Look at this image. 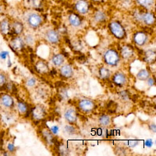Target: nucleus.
Returning <instances> with one entry per match:
<instances>
[{"mask_svg":"<svg viewBox=\"0 0 156 156\" xmlns=\"http://www.w3.org/2000/svg\"><path fill=\"white\" fill-rule=\"evenodd\" d=\"M109 27L112 34L117 38L122 39L126 36L125 29L120 23L117 22V21H112V22L110 23Z\"/></svg>","mask_w":156,"mask_h":156,"instance_id":"f257e3e1","label":"nucleus"},{"mask_svg":"<svg viewBox=\"0 0 156 156\" xmlns=\"http://www.w3.org/2000/svg\"><path fill=\"white\" fill-rule=\"evenodd\" d=\"M105 61L110 66H115L119 61V56L117 52L114 49H109L106 52L104 55Z\"/></svg>","mask_w":156,"mask_h":156,"instance_id":"f03ea898","label":"nucleus"},{"mask_svg":"<svg viewBox=\"0 0 156 156\" xmlns=\"http://www.w3.org/2000/svg\"><path fill=\"white\" fill-rule=\"evenodd\" d=\"M28 22L31 28H36L41 25V24L42 23V19H41V17L40 16L37 15V14L33 13V14H31L28 17Z\"/></svg>","mask_w":156,"mask_h":156,"instance_id":"7ed1b4c3","label":"nucleus"},{"mask_svg":"<svg viewBox=\"0 0 156 156\" xmlns=\"http://www.w3.org/2000/svg\"><path fill=\"white\" fill-rule=\"evenodd\" d=\"M94 106H95V105H94L93 102L88 100V99H83L79 103V107L82 111L84 112L91 111L94 109Z\"/></svg>","mask_w":156,"mask_h":156,"instance_id":"20e7f679","label":"nucleus"},{"mask_svg":"<svg viewBox=\"0 0 156 156\" xmlns=\"http://www.w3.org/2000/svg\"><path fill=\"white\" fill-rule=\"evenodd\" d=\"M134 42L138 45H144L148 41L147 34L144 32H138L134 36Z\"/></svg>","mask_w":156,"mask_h":156,"instance_id":"39448f33","label":"nucleus"},{"mask_svg":"<svg viewBox=\"0 0 156 156\" xmlns=\"http://www.w3.org/2000/svg\"><path fill=\"white\" fill-rule=\"evenodd\" d=\"M88 3L84 0H78L76 3V9L81 14H85L88 11Z\"/></svg>","mask_w":156,"mask_h":156,"instance_id":"423d86ee","label":"nucleus"},{"mask_svg":"<svg viewBox=\"0 0 156 156\" xmlns=\"http://www.w3.org/2000/svg\"><path fill=\"white\" fill-rule=\"evenodd\" d=\"M46 37L48 39V41L49 42L52 43V44H56L58 41H60V34L54 30L48 31L46 33Z\"/></svg>","mask_w":156,"mask_h":156,"instance_id":"0eeeda50","label":"nucleus"},{"mask_svg":"<svg viewBox=\"0 0 156 156\" xmlns=\"http://www.w3.org/2000/svg\"><path fill=\"white\" fill-rule=\"evenodd\" d=\"M64 117L70 123H74L76 121V113L75 110L73 109H67L64 114Z\"/></svg>","mask_w":156,"mask_h":156,"instance_id":"6e6552de","label":"nucleus"},{"mask_svg":"<svg viewBox=\"0 0 156 156\" xmlns=\"http://www.w3.org/2000/svg\"><path fill=\"white\" fill-rule=\"evenodd\" d=\"M113 82L117 85H124L126 82V76L123 73H117L113 76Z\"/></svg>","mask_w":156,"mask_h":156,"instance_id":"1a4fd4ad","label":"nucleus"},{"mask_svg":"<svg viewBox=\"0 0 156 156\" xmlns=\"http://www.w3.org/2000/svg\"><path fill=\"white\" fill-rule=\"evenodd\" d=\"M141 20L144 21V23L148 25H151L154 23L155 18H154V14L151 13H144L143 15H141Z\"/></svg>","mask_w":156,"mask_h":156,"instance_id":"9d476101","label":"nucleus"},{"mask_svg":"<svg viewBox=\"0 0 156 156\" xmlns=\"http://www.w3.org/2000/svg\"><path fill=\"white\" fill-rule=\"evenodd\" d=\"M1 102H2V104L4 106H6V108H11L12 106H13V99L9 95H2Z\"/></svg>","mask_w":156,"mask_h":156,"instance_id":"9b49d317","label":"nucleus"},{"mask_svg":"<svg viewBox=\"0 0 156 156\" xmlns=\"http://www.w3.org/2000/svg\"><path fill=\"white\" fill-rule=\"evenodd\" d=\"M60 73L64 77L67 78L71 77L73 76V73L72 67L70 65H65L62 67L61 69H60Z\"/></svg>","mask_w":156,"mask_h":156,"instance_id":"f8f14e48","label":"nucleus"},{"mask_svg":"<svg viewBox=\"0 0 156 156\" xmlns=\"http://www.w3.org/2000/svg\"><path fill=\"white\" fill-rule=\"evenodd\" d=\"M11 46L12 48L15 49V50H20L24 47V41L21 37H15L13 41H11Z\"/></svg>","mask_w":156,"mask_h":156,"instance_id":"ddd939ff","label":"nucleus"},{"mask_svg":"<svg viewBox=\"0 0 156 156\" xmlns=\"http://www.w3.org/2000/svg\"><path fill=\"white\" fill-rule=\"evenodd\" d=\"M134 54V50L133 48L130 46H123L121 49V55L124 59H128L130 56H132V55Z\"/></svg>","mask_w":156,"mask_h":156,"instance_id":"4468645a","label":"nucleus"},{"mask_svg":"<svg viewBox=\"0 0 156 156\" xmlns=\"http://www.w3.org/2000/svg\"><path fill=\"white\" fill-rule=\"evenodd\" d=\"M9 30H10V26H9V21L5 19L3 21H2L0 22V32L2 34H6L9 33Z\"/></svg>","mask_w":156,"mask_h":156,"instance_id":"2eb2a0df","label":"nucleus"},{"mask_svg":"<svg viewBox=\"0 0 156 156\" xmlns=\"http://www.w3.org/2000/svg\"><path fill=\"white\" fill-rule=\"evenodd\" d=\"M69 22L73 27H79L81 24V21H80V17L76 14H73V13L69 16Z\"/></svg>","mask_w":156,"mask_h":156,"instance_id":"dca6fc26","label":"nucleus"},{"mask_svg":"<svg viewBox=\"0 0 156 156\" xmlns=\"http://www.w3.org/2000/svg\"><path fill=\"white\" fill-rule=\"evenodd\" d=\"M52 61L55 66H56V67H60V66H61L62 64H63V62H64V57H63V55L61 54L55 55V56L52 57Z\"/></svg>","mask_w":156,"mask_h":156,"instance_id":"f3484780","label":"nucleus"},{"mask_svg":"<svg viewBox=\"0 0 156 156\" xmlns=\"http://www.w3.org/2000/svg\"><path fill=\"white\" fill-rule=\"evenodd\" d=\"M13 30L15 34H20L22 33L23 30H24V26H23V24L21 22L16 21L13 24Z\"/></svg>","mask_w":156,"mask_h":156,"instance_id":"a211bd4d","label":"nucleus"},{"mask_svg":"<svg viewBox=\"0 0 156 156\" xmlns=\"http://www.w3.org/2000/svg\"><path fill=\"white\" fill-rule=\"evenodd\" d=\"M99 121L102 126H107L111 123V118L107 115H103L99 118Z\"/></svg>","mask_w":156,"mask_h":156,"instance_id":"6ab92c4d","label":"nucleus"},{"mask_svg":"<svg viewBox=\"0 0 156 156\" xmlns=\"http://www.w3.org/2000/svg\"><path fill=\"white\" fill-rule=\"evenodd\" d=\"M149 76H150V74H149V72L147 70H141L138 73V76H138L139 80H146L149 77Z\"/></svg>","mask_w":156,"mask_h":156,"instance_id":"aec40b11","label":"nucleus"},{"mask_svg":"<svg viewBox=\"0 0 156 156\" xmlns=\"http://www.w3.org/2000/svg\"><path fill=\"white\" fill-rule=\"evenodd\" d=\"M36 69L39 73H45L48 70V67L44 62H39L36 66Z\"/></svg>","mask_w":156,"mask_h":156,"instance_id":"412c9836","label":"nucleus"},{"mask_svg":"<svg viewBox=\"0 0 156 156\" xmlns=\"http://www.w3.org/2000/svg\"><path fill=\"white\" fill-rule=\"evenodd\" d=\"M95 21L96 22H103V21L106 20V15H105L104 13H102L101 11H98L95 13Z\"/></svg>","mask_w":156,"mask_h":156,"instance_id":"4be33fe9","label":"nucleus"},{"mask_svg":"<svg viewBox=\"0 0 156 156\" xmlns=\"http://www.w3.org/2000/svg\"><path fill=\"white\" fill-rule=\"evenodd\" d=\"M99 73H100V76L102 79H107L110 76V71L105 67L101 68L100 70H99Z\"/></svg>","mask_w":156,"mask_h":156,"instance_id":"5701e85b","label":"nucleus"},{"mask_svg":"<svg viewBox=\"0 0 156 156\" xmlns=\"http://www.w3.org/2000/svg\"><path fill=\"white\" fill-rule=\"evenodd\" d=\"M137 2L144 7H149L152 5L154 0H137Z\"/></svg>","mask_w":156,"mask_h":156,"instance_id":"b1692460","label":"nucleus"},{"mask_svg":"<svg viewBox=\"0 0 156 156\" xmlns=\"http://www.w3.org/2000/svg\"><path fill=\"white\" fill-rule=\"evenodd\" d=\"M17 108H18L20 113L21 114H24L28 112V106L25 103H24V102H19Z\"/></svg>","mask_w":156,"mask_h":156,"instance_id":"393cba45","label":"nucleus"},{"mask_svg":"<svg viewBox=\"0 0 156 156\" xmlns=\"http://www.w3.org/2000/svg\"><path fill=\"white\" fill-rule=\"evenodd\" d=\"M155 58V53L152 50H149L146 52V59L148 62H151L154 60Z\"/></svg>","mask_w":156,"mask_h":156,"instance_id":"a878e982","label":"nucleus"},{"mask_svg":"<svg viewBox=\"0 0 156 156\" xmlns=\"http://www.w3.org/2000/svg\"><path fill=\"white\" fill-rule=\"evenodd\" d=\"M9 52H7V51H2V52H0V59L1 60H6V58L9 57Z\"/></svg>","mask_w":156,"mask_h":156,"instance_id":"bb28decb","label":"nucleus"},{"mask_svg":"<svg viewBox=\"0 0 156 156\" xmlns=\"http://www.w3.org/2000/svg\"><path fill=\"white\" fill-rule=\"evenodd\" d=\"M7 149H8V151H9V152H14V151H15V150H16L15 145H13V144H12V143L8 144Z\"/></svg>","mask_w":156,"mask_h":156,"instance_id":"cd10ccee","label":"nucleus"},{"mask_svg":"<svg viewBox=\"0 0 156 156\" xmlns=\"http://www.w3.org/2000/svg\"><path fill=\"white\" fill-rule=\"evenodd\" d=\"M6 76L3 74V73H0V86L4 85L6 84Z\"/></svg>","mask_w":156,"mask_h":156,"instance_id":"c85d7f7f","label":"nucleus"},{"mask_svg":"<svg viewBox=\"0 0 156 156\" xmlns=\"http://www.w3.org/2000/svg\"><path fill=\"white\" fill-rule=\"evenodd\" d=\"M65 130L66 131H67V133H68V134H73V133H74V129H73V127H72V126H65Z\"/></svg>","mask_w":156,"mask_h":156,"instance_id":"c756f323","label":"nucleus"},{"mask_svg":"<svg viewBox=\"0 0 156 156\" xmlns=\"http://www.w3.org/2000/svg\"><path fill=\"white\" fill-rule=\"evenodd\" d=\"M35 83H36V80H35V78H34V77L30 78V79L28 80V82H27L28 85L30 86V87L34 85V84H35Z\"/></svg>","mask_w":156,"mask_h":156,"instance_id":"7c9ffc66","label":"nucleus"},{"mask_svg":"<svg viewBox=\"0 0 156 156\" xmlns=\"http://www.w3.org/2000/svg\"><path fill=\"white\" fill-rule=\"evenodd\" d=\"M59 127L57 126H52V128H51V131H52V134H57L58 132H59Z\"/></svg>","mask_w":156,"mask_h":156,"instance_id":"2f4dec72","label":"nucleus"},{"mask_svg":"<svg viewBox=\"0 0 156 156\" xmlns=\"http://www.w3.org/2000/svg\"><path fill=\"white\" fill-rule=\"evenodd\" d=\"M147 83L148 84V86H153L154 84V80L153 79V78H151V77H148L147 79Z\"/></svg>","mask_w":156,"mask_h":156,"instance_id":"473e14b6","label":"nucleus"},{"mask_svg":"<svg viewBox=\"0 0 156 156\" xmlns=\"http://www.w3.org/2000/svg\"><path fill=\"white\" fill-rule=\"evenodd\" d=\"M145 145H146V146H147V147H148V148L152 147L153 141H152V140H151V139L147 140V141H145Z\"/></svg>","mask_w":156,"mask_h":156,"instance_id":"72a5a7b5","label":"nucleus"},{"mask_svg":"<svg viewBox=\"0 0 156 156\" xmlns=\"http://www.w3.org/2000/svg\"><path fill=\"white\" fill-rule=\"evenodd\" d=\"M33 37H31V35H28L26 37V41L28 43V44H31V43H33Z\"/></svg>","mask_w":156,"mask_h":156,"instance_id":"f704fd0d","label":"nucleus"},{"mask_svg":"<svg viewBox=\"0 0 156 156\" xmlns=\"http://www.w3.org/2000/svg\"><path fill=\"white\" fill-rule=\"evenodd\" d=\"M150 130H152L154 133H155V123H151V124Z\"/></svg>","mask_w":156,"mask_h":156,"instance_id":"c9c22d12","label":"nucleus"},{"mask_svg":"<svg viewBox=\"0 0 156 156\" xmlns=\"http://www.w3.org/2000/svg\"><path fill=\"white\" fill-rule=\"evenodd\" d=\"M95 1H102V0H95Z\"/></svg>","mask_w":156,"mask_h":156,"instance_id":"e433bc0d","label":"nucleus"},{"mask_svg":"<svg viewBox=\"0 0 156 156\" xmlns=\"http://www.w3.org/2000/svg\"><path fill=\"white\" fill-rule=\"evenodd\" d=\"M0 12H1V7H0Z\"/></svg>","mask_w":156,"mask_h":156,"instance_id":"4c0bfd02","label":"nucleus"}]
</instances>
